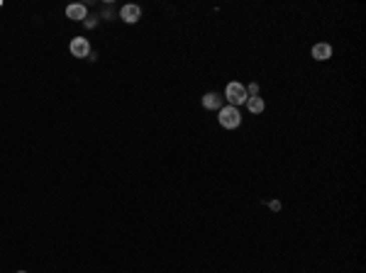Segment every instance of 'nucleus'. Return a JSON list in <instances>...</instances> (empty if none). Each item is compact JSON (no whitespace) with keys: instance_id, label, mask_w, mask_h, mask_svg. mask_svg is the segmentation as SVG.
I'll use <instances>...</instances> for the list:
<instances>
[{"instance_id":"20e7f679","label":"nucleus","mask_w":366,"mask_h":273,"mask_svg":"<svg viewBox=\"0 0 366 273\" xmlns=\"http://www.w3.org/2000/svg\"><path fill=\"white\" fill-rule=\"evenodd\" d=\"M142 18V8L139 5H122V10H120V20L122 22H127V25H134L137 20Z\"/></svg>"},{"instance_id":"9b49d317","label":"nucleus","mask_w":366,"mask_h":273,"mask_svg":"<svg viewBox=\"0 0 366 273\" xmlns=\"http://www.w3.org/2000/svg\"><path fill=\"white\" fill-rule=\"evenodd\" d=\"M18 273H27V271H18Z\"/></svg>"},{"instance_id":"9d476101","label":"nucleus","mask_w":366,"mask_h":273,"mask_svg":"<svg viewBox=\"0 0 366 273\" xmlns=\"http://www.w3.org/2000/svg\"><path fill=\"white\" fill-rule=\"evenodd\" d=\"M269 207H271L274 212H278V210H281V202H278V200H271V202H269Z\"/></svg>"},{"instance_id":"6e6552de","label":"nucleus","mask_w":366,"mask_h":273,"mask_svg":"<svg viewBox=\"0 0 366 273\" xmlns=\"http://www.w3.org/2000/svg\"><path fill=\"white\" fill-rule=\"evenodd\" d=\"M222 95H218V93H205L203 95V108L205 110H220L222 108Z\"/></svg>"},{"instance_id":"423d86ee","label":"nucleus","mask_w":366,"mask_h":273,"mask_svg":"<svg viewBox=\"0 0 366 273\" xmlns=\"http://www.w3.org/2000/svg\"><path fill=\"white\" fill-rule=\"evenodd\" d=\"M88 15V10H86V5H78V3H73L66 8V18L73 20V22H81V20H86Z\"/></svg>"},{"instance_id":"1a4fd4ad","label":"nucleus","mask_w":366,"mask_h":273,"mask_svg":"<svg viewBox=\"0 0 366 273\" xmlns=\"http://www.w3.org/2000/svg\"><path fill=\"white\" fill-rule=\"evenodd\" d=\"M247 93H249V95H259V86H256V83H252V86L247 88Z\"/></svg>"},{"instance_id":"f257e3e1","label":"nucleus","mask_w":366,"mask_h":273,"mask_svg":"<svg viewBox=\"0 0 366 273\" xmlns=\"http://www.w3.org/2000/svg\"><path fill=\"white\" fill-rule=\"evenodd\" d=\"M247 98H249V93H247V86H242V83H237V81L227 83V88H225V100H227L232 108H239V105H244V103H247Z\"/></svg>"},{"instance_id":"0eeeda50","label":"nucleus","mask_w":366,"mask_h":273,"mask_svg":"<svg viewBox=\"0 0 366 273\" xmlns=\"http://www.w3.org/2000/svg\"><path fill=\"white\" fill-rule=\"evenodd\" d=\"M244 105H247V110H249L252 115H261V112L266 110V103H264V98H259V95H249Z\"/></svg>"},{"instance_id":"f03ea898","label":"nucleus","mask_w":366,"mask_h":273,"mask_svg":"<svg viewBox=\"0 0 366 273\" xmlns=\"http://www.w3.org/2000/svg\"><path fill=\"white\" fill-rule=\"evenodd\" d=\"M218 122L225 129H237L242 125V112H239V108L225 105V108L218 110Z\"/></svg>"},{"instance_id":"7ed1b4c3","label":"nucleus","mask_w":366,"mask_h":273,"mask_svg":"<svg viewBox=\"0 0 366 273\" xmlns=\"http://www.w3.org/2000/svg\"><path fill=\"white\" fill-rule=\"evenodd\" d=\"M69 49H71V54L76 59H86V56L91 54V42L86 39V37H73L71 44H69Z\"/></svg>"},{"instance_id":"39448f33","label":"nucleus","mask_w":366,"mask_h":273,"mask_svg":"<svg viewBox=\"0 0 366 273\" xmlns=\"http://www.w3.org/2000/svg\"><path fill=\"white\" fill-rule=\"evenodd\" d=\"M310 54L315 61H327V59H332V44H327V42H317V44H312Z\"/></svg>"}]
</instances>
